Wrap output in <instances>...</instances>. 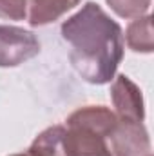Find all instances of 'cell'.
Here are the masks:
<instances>
[{
	"instance_id": "cell-1",
	"label": "cell",
	"mask_w": 154,
	"mask_h": 156,
	"mask_svg": "<svg viewBox=\"0 0 154 156\" xmlns=\"http://www.w3.org/2000/svg\"><path fill=\"white\" fill-rule=\"evenodd\" d=\"M62 37L69 44V60L89 83H109L123 58V31L98 4L87 2L62 24Z\"/></svg>"
},
{
	"instance_id": "cell-2",
	"label": "cell",
	"mask_w": 154,
	"mask_h": 156,
	"mask_svg": "<svg viewBox=\"0 0 154 156\" xmlns=\"http://www.w3.org/2000/svg\"><path fill=\"white\" fill-rule=\"evenodd\" d=\"M116 115L103 105L76 109L65 120V156H107V138L116 123Z\"/></svg>"
},
{
	"instance_id": "cell-3",
	"label": "cell",
	"mask_w": 154,
	"mask_h": 156,
	"mask_svg": "<svg viewBox=\"0 0 154 156\" xmlns=\"http://www.w3.org/2000/svg\"><path fill=\"white\" fill-rule=\"evenodd\" d=\"M107 156H151V140L145 125L118 118L107 138Z\"/></svg>"
},
{
	"instance_id": "cell-4",
	"label": "cell",
	"mask_w": 154,
	"mask_h": 156,
	"mask_svg": "<svg viewBox=\"0 0 154 156\" xmlns=\"http://www.w3.org/2000/svg\"><path fill=\"white\" fill-rule=\"evenodd\" d=\"M40 53L38 38L16 26H0V67H16Z\"/></svg>"
},
{
	"instance_id": "cell-5",
	"label": "cell",
	"mask_w": 154,
	"mask_h": 156,
	"mask_svg": "<svg viewBox=\"0 0 154 156\" xmlns=\"http://www.w3.org/2000/svg\"><path fill=\"white\" fill-rule=\"evenodd\" d=\"M113 105L116 107V116L131 122H143L145 109H143V96L140 87L125 75L114 78L111 87Z\"/></svg>"
},
{
	"instance_id": "cell-6",
	"label": "cell",
	"mask_w": 154,
	"mask_h": 156,
	"mask_svg": "<svg viewBox=\"0 0 154 156\" xmlns=\"http://www.w3.org/2000/svg\"><path fill=\"white\" fill-rule=\"evenodd\" d=\"M80 2L82 0H29V24L33 27L51 24Z\"/></svg>"
},
{
	"instance_id": "cell-7",
	"label": "cell",
	"mask_w": 154,
	"mask_h": 156,
	"mask_svg": "<svg viewBox=\"0 0 154 156\" xmlns=\"http://www.w3.org/2000/svg\"><path fill=\"white\" fill-rule=\"evenodd\" d=\"M127 45L134 53H152L154 42H152V16L143 15L138 16L134 22L129 24L127 27Z\"/></svg>"
},
{
	"instance_id": "cell-8",
	"label": "cell",
	"mask_w": 154,
	"mask_h": 156,
	"mask_svg": "<svg viewBox=\"0 0 154 156\" xmlns=\"http://www.w3.org/2000/svg\"><path fill=\"white\" fill-rule=\"evenodd\" d=\"M29 153L33 156H65L64 125H54L40 133L31 144Z\"/></svg>"
},
{
	"instance_id": "cell-9",
	"label": "cell",
	"mask_w": 154,
	"mask_h": 156,
	"mask_svg": "<svg viewBox=\"0 0 154 156\" xmlns=\"http://www.w3.org/2000/svg\"><path fill=\"white\" fill-rule=\"evenodd\" d=\"M111 9L121 18H138L147 15L151 0H107Z\"/></svg>"
},
{
	"instance_id": "cell-10",
	"label": "cell",
	"mask_w": 154,
	"mask_h": 156,
	"mask_svg": "<svg viewBox=\"0 0 154 156\" xmlns=\"http://www.w3.org/2000/svg\"><path fill=\"white\" fill-rule=\"evenodd\" d=\"M27 15V0H0V18L24 20Z\"/></svg>"
},
{
	"instance_id": "cell-11",
	"label": "cell",
	"mask_w": 154,
	"mask_h": 156,
	"mask_svg": "<svg viewBox=\"0 0 154 156\" xmlns=\"http://www.w3.org/2000/svg\"><path fill=\"white\" fill-rule=\"evenodd\" d=\"M11 156H33V154L27 151V153H18V154H11Z\"/></svg>"
},
{
	"instance_id": "cell-12",
	"label": "cell",
	"mask_w": 154,
	"mask_h": 156,
	"mask_svg": "<svg viewBox=\"0 0 154 156\" xmlns=\"http://www.w3.org/2000/svg\"><path fill=\"white\" fill-rule=\"evenodd\" d=\"M151 156H152V154H151Z\"/></svg>"
}]
</instances>
